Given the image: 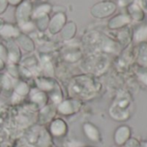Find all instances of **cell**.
Here are the masks:
<instances>
[{"label": "cell", "mask_w": 147, "mask_h": 147, "mask_svg": "<svg viewBox=\"0 0 147 147\" xmlns=\"http://www.w3.org/2000/svg\"><path fill=\"white\" fill-rule=\"evenodd\" d=\"M84 131L86 135L94 141H98L100 140V134L99 131L97 130V128L95 127H94L91 124H86L84 126Z\"/></svg>", "instance_id": "3957f363"}, {"label": "cell", "mask_w": 147, "mask_h": 147, "mask_svg": "<svg viewBox=\"0 0 147 147\" xmlns=\"http://www.w3.org/2000/svg\"><path fill=\"white\" fill-rule=\"evenodd\" d=\"M125 145L126 147H141L139 142L136 139H129Z\"/></svg>", "instance_id": "52a82bcc"}, {"label": "cell", "mask_w": 147, "mask_h": 147, "mask_svg": "<svg viewBox=\"0 0 147 147\" xmlns=\"http://www.w3.org/2000/svg\"><path fill=\"white\" fill-rule=\"evenodd\" d=\"M144 1H145V2H146V3H147V0H144Z\"/></svg>", "instance_id": "30bf717a"}, {"label": "cell", "mask_w": 147, "mask_h": 147, "mask_svg": "<svg viewBox=\"0 0 147 147\" xmlns=\"http://www.w3.org/2000/svg\"><path fill=\"white\" fill-rule=\"evenodd\" d=\"M66 130H67L66 124L62 121H60V120L55 121L50 126L51 134L55 136H57V137L64 135L66 133Z\"/></svg>", "instance_id": "7a4b0ae2"}, {"label": "cell", "mask_w": 147, "mask_h": 147, "mask_svg": "<svg viewBox=\"0 0 147 147\" xmlns=\"http://www.w3.org/2000/svg\"><path fill=\"white\" fill-rule=\"evenodd\" d=\"M129 11L131 16L137 21H141L144 18V12L138 4H132L129 8Z\"/></svg>", "instance_id": "277c9868"}, {"label": "cell", "mask_w": 147, "mask_h": 147, "mask_svg": "<svg viewBox=\"0 0 147 147\" xmlns=\"http://www.w3.org/2000/svg\"><path fill=\"white\" fill-rule=\"evenodd\" d=\"M113 147H118V146H113Z\"/></svg>", "instance_id": "8fae6325"}, {"label": "cell", "mask_w": 147, "mask_h": 147, "mask_svg": "<svg viewBox=\"0 0 147 147\" xmlns=\"http://www.w3.org/2000/svg\"><path fill=\"white\" fill-rule=\"evenodd\" d=\"M142 147H147V143H144V144L142 145Z\"/></svg>", "instance_id": "9c48e42d"}, {"label": "cell", "mask_w": 147, "mask_h": 147, "mask_svg": "<svg viewBox=\"0 0 147 147\" xmlns=\"http://www.w3.org/2000/svg\"><path fill=\"white\" fill-rule=\"evenodd\" d=\"M147 39V26L141 27L135 34V40L137 41L145 40Z\"/></svg>", "instance_id": "5b68a950"}, {"label": "cell", "mask_w": 147, "mask_h": 147, "mask_svg": "<svg viewBox=\"0 0 147 147\" xmlns=\"http://www.w3.org/2000/svg\"><path fill=\"white\" fill-rule=\"evenodd\" d=\"M133 0H120V5H126L128 3H130Z\"/></svg>", "instance_id": "ba28073f"}, {"label": "cell", "mask_w": 147, "mask_h": 147, "mask_svg": "<svg viewBox=\"0 0 147 147\" xmlns=\"http://www.w3.org/2000/svg\"><path fill=\"white\" fill-rule=\"evenodd\" d=\"M131 135V130L126 126H122L119 127L115 133L114 140L117 145L121 146L126 143V141L130 139Z\"/></svg>", "instance_id": "6da1fadb"}, {"label": "cell", "mask_w": 147, "mask_h": 147, "mask_svg": "<svg viewBox=\"0 0 147 147\" xmlns=\"http://www.w3.org/2000/svg\"><path fill=\"white\" fill-rule=\"evenodd\" d=\"M139 60L140 63L147 65V45L144 44L140 47V53H139Z\"/></svg>", "instance_id": "8992f818"}]
</instances>
